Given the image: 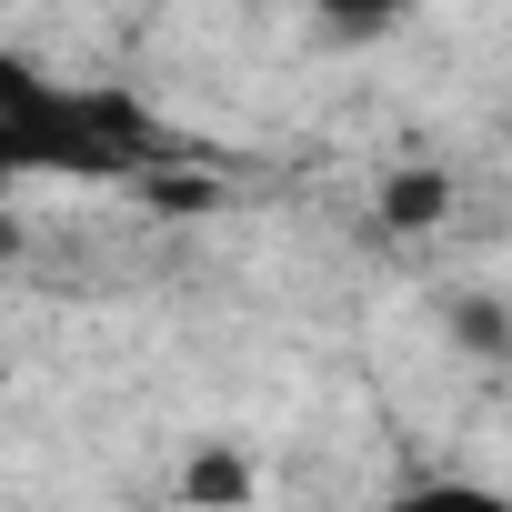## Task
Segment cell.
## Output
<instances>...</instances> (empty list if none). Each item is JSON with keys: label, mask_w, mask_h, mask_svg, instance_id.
I'll return each mask as SVG.
<instances>
[{"label": "cell", "mask_w": 512, "mask_h": 512, "mask_svg": "<svg viewBox=\"0 0 512 512\" xmlns=\"http://www.w3.org/2000/svg\"><path fill=\"white\" fill-rule=\"evenodd\" d=\"M161 151H171V131L151 121L141 91L0 61V171H21V181H131Z\"/></svg>", "instance_id": "1"}, {"label": "cell", "mask_w": 512, "mask_h": 512, "mask_svg": "<svg viewBox=\"0 0 512 512\" xmlns=\"http://www.w3.org/2000/svg\"><path fill=\"white\" fill-rule=\"evenodd\" d=\"M382 512H512L502 482H402Z\"/></svg>", "instance_id": "2"}, {"label": "cell", "mask_w": 512, "mask_h": 512, "mask_svg": "<svg viewBox=\"0 0 512 512\" xmlns=\"http://www.w3.org/2000/svg\"><path fill=\"white\" fill-rule=\"evenodd\" d=\"M191 502H211V512H251V462H241V452H201V462H191Z\"/></svg>", "instance_id": "3"}, {"label": "cell", "mask_w": 512, "mask_h": 512, "mask_svg": "<svg viewBox=\"0 0 512 512\" xmlns=\"http://www.w3.org/2000/svg\"><path fill=\"white\" fill-rule=\"evenodd\" d=\"M382 211H392V221H432V211H442V181H432V171H402V181L382 191Z\"/></svg>", "instance_id": "4"}]
</instances>
